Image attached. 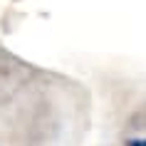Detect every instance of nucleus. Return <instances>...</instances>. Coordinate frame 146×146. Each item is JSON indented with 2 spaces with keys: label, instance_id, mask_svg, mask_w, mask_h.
<instances>
[{
  "label": "nucleus",
  "instance_id": "1",
  "mask_svg": "<svg viewBox=\"0 0 146 146\" xmlns=\"http://www.w3.org/2000/svg\"><path fill=\"white\" fill-rule=\"evenodd\" d=\"M131 146H139V144H131Z\"/></svg>",
  "mask_w": 146,
  "mask_h": 146
}]
</instances>
